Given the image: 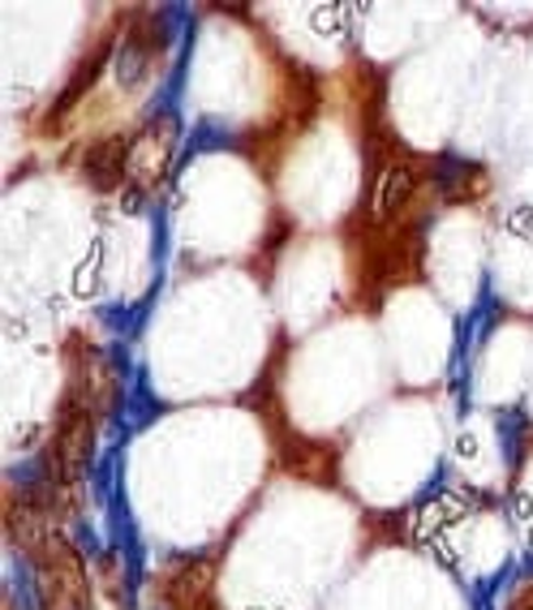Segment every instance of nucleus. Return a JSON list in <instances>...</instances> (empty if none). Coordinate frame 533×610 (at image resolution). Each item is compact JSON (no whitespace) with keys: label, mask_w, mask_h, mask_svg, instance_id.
<instances>
[{"label":"nucleus","mask_w":533,"mask_h":610,"mask_svg":"<svg viewBox=\"0 0 533 610\" xmlns=\"http://www.w3.org/2000/svg\"><path fill=\"white\" fill-rule=\"evenodd\" d=\"M474 181H478V168H474V164H465V160H456V155L435 160V185L444 189V198H465Z\"/></svg>","instance_id":"7ed1b4c3"},{"label":"nucleus","mask_w":533,"mask_h":610,"mask_svg":"<svg viewBox=\"0 0 533 610\" xmlns=\"http://www.w3.org/2000/svg\"><path fill=\"white\" fill-rule=\"evenodd\" d=\"M83 173L95 189H112L126 176V138H108L99 146H90L83 160Z\"/></svg>","instance_id":"f257e3e1"},{"label":"nucleus","mask_w":533,"mask_h":610,"mask_svg":"<svg viewBox=\"0 0 533 610\" xmlns=\"http://www.w3.org/2000/svg\"><path fill=\"white\" fill-rule=\"evenodd\" d=\"M409 198H413V176H409V168H392L374 189V216L392 219Z\"/></svg>","instance_id":"f03ea898"}]
</instances>
